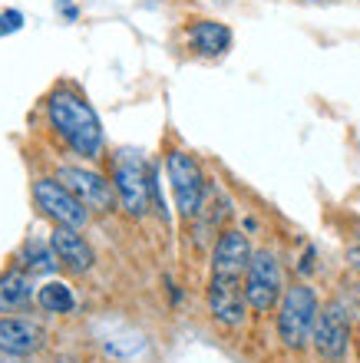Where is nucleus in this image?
<instances>
[{
  "label": "nucleus",
  "mask_w": 360,
  "mask_h": 363,
  "mask_svg": "<svg viewBox=\"0 0 360 363\" xmlns=\"http://www.w3.org/2000/svg\"><path fill=\"white\" fill-rule=\"evenodd\" d=\"M189 43L202 57H222L231 47V30L218 20H195L189 27Z\"/></svg>",
  "instance_id": "obj_14"
},
{
  "label": "nucleus",
  "mask_w": 360,
  "mask_h": 363,
  "mask_svg": "<svg viewBox=\"0 0 360 363\" xmlns=\"http://www.w3.org/2000/svg\"><path fill=\"white\" fill-rule=\"evenodd\" d=\"M251 245L241 231H222L212 251V277H241L251 264Z\"/></svg>",
  "instance_id": "obj_10"
},
{
  "label": "nucleus",
  "mask_w": 360,
  "mask_h": 363,
  "mask_svg": "<svg viewBox=\"0 0 360 363\" xmlns=\"http://www.w3.org/2000/svg\"><path fill=\"white\" fill-rule=\"evenodd\" d=\"M113 185L116 195L123 201V208L133 215V218H143L149 211L152 201V175L146 172V162L136 152H119L116 155V169H113Z\"/></svg>",
  "instance_id": "obj_4"
},
{
  "label": "nucleus",
  "mask_w": 360,
  "mask_h": 363,
  "mask_svg": "<svg viewBox=\"0 0 360 363\" xmlns=\"http://www.w3.org/2000/svg\"><path fill=\"white\" fill-rule=\"evenodd\" d=\"M50 248H53V255H57V261L63 264V268L76 271V274H83V271L93 268V248L83 241V235L76 228H63V225H57L53 228V235H50Z\"/></svg>",
  "instance_id": "obj_11"
},
{
  "label": "nucleus",
  "mask_w": 360,
  "mask_h": 363,
  "mask_svg": "<svg viewBox=\"0 0 360 363\" xmlns=\"http://www.w3.org/2000/svg\"><path fill=\"white\" fill-rule=\"evenodd\" d=\"M57 179L63 182L89 211H113L116 185H109L99 172L83 169V165H63V169H57Z\"/></svg>",
  "instance_id": "obj_8"
},
{
  "label": "nucleus",
  "mask_w": 360,
  "mask_h": 363,
  "mask_svg": "<svg viewBox=\"0 0 360 363\" xmlns=\"http://www.w3.org/2000/svg\"><path fill=\"white\" fill-rule=\"evenodd\" d=\"M37 297L33 291V274L23 268H10L0 274V314H10L17 307L30 304Z\"/></svg>",
  "instance_id": "obj_13"
},
{
  "label": "nucleus",
  "mask_w": 360,
  "mask_h": 363,
  "mask_svg": "<svg viewBox=\"0 0 360 363\" xmlns=\"http://www.w3.org/2000/svg\"><path fill=\"white\" fill-rule=\"evenodd\" d=\"M347 261H351V268L360 274V248H351V251H347Z\"/></svg>",
  "instance_id": "obj_18"
},
{
  "label": "nucleus",
  "mask_w": 360,
  "mask_h": 363,
  "mask_svg": "<svg viewBox=\"0 0 360 363\" xmlns=\"http://www.w3.org/2000/svg\"><path fill=\"white\" fill-rule=\"evenodd\" d=\"M317 297L307 284H294L281 297V311H278V337L288 350H301L314 337L317 324Z\"/></svg>",
  "instance_id": "obj_2"
},
{
  "label": "nucleus",
  "mask_w": 360,
  "mask_h": 363,
  "mask_svg": "<svg viewBox=\"0 0 360 363\" xmlns=\"http://www.w3.org/2000/svg\"><path fill=\"white\" fill-rule=\"evenodd\" d=\"M245 297L248 307L258 314H268L271 307L285 297V281H281V264L271 251H255L251 264L245 271Z\"/></svg>",
  "instance_id": "obj_5"
},
{
  "label": "nucleus",
  "mask_w": 360,
  "mask_h": 363,
  "mask_svg": "<svg viewBox=\"0 0 360 363\" xmlns=\"http://www.w3.org/2000/svg\"><path fill=\"white\" fill-rule=\"evenodd\" d=\"M314 347L317 354L327 363H344L351 354V317L344 311V304H327L317 314V324H314Z\"/></svg>",
  "instance_id": "obj_7"
},
{
  "label": "nucleus",
  "mask_w": 360,
  "mask_h": 363,
  "mask_svg": "<svg viewBox=\"0 0 360 363\" xmlns=\"http://www.w3.org/2000/svg\"><path fill=\"white\" fill-rule=\"evenodd\" d=\"M47 116L57 135L83 159H96L103 152V125L96 119L93 106L73 89H57L47 99Z\"/></svg>",
  "instance_id": "obj_1"
},
{
  "label": "nucleus",
  "mask_w": 360,
  "mask_h": 363,
  "mask_svg": "<svg viewBox=\"0 0 360 363\" xmlns=\"http://www.w3.org/2000/svg\"><path fill=\"white\" fill-rule=\"evenodd\" d=\"M165 172H169L172 191H175V205H179L182 218L195 221L202 211V201H205V175H202V165L195 162V155L189 152H169L165 159Z\"/></svg>",
  "instance_id": "obj_3"
},
{
  "label": "nucleus",
  "mask_w": 360,
  "mask_h": 363,
  "mask_svg": "<svg viewBox=\"0 0 360 363\" xmlns=\"http://www.w3.org/2000/svg\"><path fill=\"white\" fill-rule=\"evenodd\" d=\"M40 347V330L20 317H0V350L10 357H30Z\"/></svg>",
  "instance_id": "obj_12"
},
{
  "label": "nucleus",
  "mask_w": 360,
  "mask_h": 363,
  "mask_svg": "<svg viewBox=\"0 0 360 363\" xmlns=\"http://www.w3.org/2000/svg\"><path fill=\"white\" fill-rule=\"evenodd\" d=\"M37 304L43 307V311H50V314H70L76 307V297H73V291H70V284H63V281H47V284L37 291Z\"/></svg>",
  "instance_id": "obj_16"
},
{
  "label": "nucleus",
  "mask_w": 360,
  "mask_h": 363,
  "mask_svg": "<svg viewBox=\"0 0 360 363\" xmlns=\"http://www.w3.org/2000/svg\"><path fill=\"white\" fill-rule=\"evenodd\" d=\"M33 201L37 208L47 215L53 225H63V228H83L89 221V208L76 199L73 191L63 185L60 179H37L33 182Z\"/></svg>",
  "instance_id": "obj_6"
},
{
  "label": "nucleus",
  "mask_w": 360,
  "mask_h": 363,
  "mask_svg": "<svg viewBox=\"0 0 360 363\" xmlns=\"http://www.w3.org/2000/svg\"><path fill=\"white\" fill-rule=\"evenodd\" d=\"M209 311L222 327H241L245 324L248 297L241 277H212L209 284Z\"/></svg>",
  "instance_id": "obj_9"
},
{
  "label": "nucleus",
  "mask_w": 360,
  "mask_h": 363,
  "mask_svg": "<svg viewBox=\"0 0 360 363\" xmlns=\"http://www.w3.org/2000/svg\"><path fill=\"white\" fill-rule=\"evenodd\" d=\"M20 27H23V13L20 10H4L0 13V37L4 33H17Z\"/></svg>",
  "instance_id": "obj_17"
},
{
  "label": "nucleus",
  "mask_w": 360,
  "mask_h": 363,
  "mask_svg": "<svg viewBox=\"0 0 360 363\" xmlns=\"http://www.w3.org/2000/svg\"><path fill=\"white\" fill-rule=\"evenodd\" d=\"M20 258H23V271H30V274H50V271L60 264L57 255H53V248H50V241L43 245L40 238L23 241V248H20Z\"/></svg>",
  "instance_id": "obj_15"
}]
</instances>
